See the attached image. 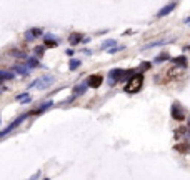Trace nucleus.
<instances>
[{
	"instance_id": "nucleus-1",
	"label": "nucleus",
	"mask_w": 190,
	"mask_h": 180,
	"mask_svg": "<svg viewBox=\"0 0 190 180\" xmlns=\"http://www.w3.org/2000/svg\"><path fill=\"white\" fill-rule=\"evenodd\" d=\"M142 83H144V75H142V73H135V75L129 80V83L125 85V92L127 94H137V92L142 88Z\"/></svg>"
},
{
	"instance_id": "nucleus-2",
	"label": "nucleus",
	"mask_w": 190,
	"mask_h": 180,
	"mask_svg": "<svg viewBox=\"0 0 190 180\" xmlns=\"http://www.w3.org/2000/svg\"><path fill=\"white\" fill-rule=\"evenodd\" d=\"M54 82H55V79H54V77L47 75V77H42V79H39V80H35V82H32V83H30V87H29V88H32V87H37V88H47V87H48V85H52Z\"/></svg>"
},
{
	"instance_id": "nucleus-3",
	"label": "nucleus",
	"mask_w": 190,
	"mask_h": 180,
	"mask_svg": "<svg viewBox=\"0 0 190 180\" xmlns=\"http://www.w3.org/2000/svg\"><path fill=\"white\" fill-rule=\"evenodd\" d=\"M170 112H172V119H175V120H183L185 119V110L182 108V105H180L179 102H173Z\"/></svg>"
},
{
	"instance_id": "nucleus-4",
	"label": "nucleus",
	"mask_w": 190,
	"mask_h": 180,
	"mask_svg": "<svg viewBox=\"0 0 190 180\" xmlns=\"http://www.w3.org/2000/svg\"><path fill=\"white\" fill-rule=\"evenodd\" d=\"M27 117H30V112H29V113H23V115H20V117H18L17 120H14V122H12V123H10V125H8V127H5V130H2V133H0V135H2V137H5V135H7L8 132H12V130H14V129H17V127L20 125V123L23 122V120H25Z\"/></svg>"
},
{
	"instance_id": "nucleus-5",
	"label": "nucleus",
	"mask_w": 190,
	"mask_h": 180,
	"mask_svg": "<svg viewBox=\"0 0 190 180\" xmlns=\"http://www.w3.org/2000/svg\"><path fill=\"white\" fill-rule=\"evenodd\" d=\"M43 35V29H40V27H32V29H29L25 32V40L27 42H30V40H35L37 37Z\"/></svg>"
},
{
	"instance_id": "nucleus-6",
	"label": "nucleus",
	"mask_w": 190,
	"mask_h": 180,
	"mask_svg": "<svg viewBox=\"0 0 190 180\" xmlns=\"http://www.w3.org/2000/svg\"><path fill=\"white\" fill-rule=\"evenodd\" d=\"M122 75H123V70L112 69L110 72H108V85H115L118 79H122Z\"/></svg>"
},
{
	"instance_id": "nucleus-7",
	"label": "nucleus",
	"mask_w": 190,
	"mask_h": 180,
	"mask_svg": "<svg viewBox=\"0 0 190 180\" xmlns=\"http://www.w3.org/2000/svg\"><path fill=\"white\" fill-rule=\"evenodd\" d=\"M87 82H89V87H92V88H98V87L102 85V82H104V77L98 75V73H95V75H90Z\"/></svg>"
},
{
	"instance_id": "nucleus-8",
	"label": "nucleus",
	"mask_w": 190,
	"mask_h": 180,
	"mask_svg": "<svg viewBox=\"0 0 190 180\" xmlns=\"http://www.w3.org/2000/svg\"><path fill=\"white\" fill-rule=\"evenodd\" d=\"M175 39H160V40H155V42H150V43H147L144 47V50H147V48H152V47H160V45H167V43H170V42H173Z\"/></svg>"
},
{
	"instance_id": "nucleus-9",
	"label": "nucleus",
	"mask_w": 190,
	"mask_h": 180,
	"mask_svg": "<svg viewBox=\"0 0 190 180\" xmlns=\"http://www.w3.org/2000/svg\"><path fill=\"white\" fill-rule=\"evenodd\" d=\"M175 7H177V4H175V2H172V4H169V5H165V7H162L160 10L157 12V17H165V15H169V14H170V12H172Z\"/></svg>"
},
{
	"instance_id": "nucleus-10",
	"label": "nucleus",
	"mask_w": 190,
	"mask_h": 180,
	"mask_svg": "<svg viewBox=\"0 0 190 180\" xmlns=\"http://www.w3.org/2000/svg\"><path fill=\"white\" fill-rule=\"evenodd\" d=\"M87 87H89V82H82L80 85H77L75 88H73V97H77V95H83L85 94Z\"/></svg>"
},
{
	"instance_id": "nucleus-11",
	"label": "nucleus",
	"mask_w": 190,
	"mask_h": 180,
	"mask_svg": "<svg viewBox=\"0 0 190 180\" xmlns=\"http://www.w3.org/2000/svg\"><path fill=\"white\" fill-rule=\"evenodd\" d=\"M14 72H18V73H22V75H29V73H30V69L27 67L25 64H23V65L17 64V65H14Z\"/></svg>"
},
{
	"instance_id": "nucleus-12",
	"label": "nucleus",
	"mask_w": 190,
	"mask_h": 180,
	"mask_svg": "<svg viewBox=\"0 0 190 180\" xmlns=\"http://www.w3.org/2000/svg\"><path fill=\"white\" fill-rule=\"evenodd\" d=\"M15 77V73L14 72H8V70H0V80L4 82V80H10V79H14Z\"/></svg>"
},
{
	"instance_id": "nucleus-13",
	"label": "nucleus",
	"mask_w": 190,
	"mask_h": 180,
	"mask_svg": "<svg viewBox=\"0 0 190 180\" xmlns=\"http://www.w3.org/2000/svg\"><path fill=\"white\" fill-rule=\"evenodd\" d=\"M43 40H45V47H55L57 45V40L54 39V35H45Z\"/></svg>"
},
{
	"instance_id": "nucleus-14",
	"label": "nucleus",
	"mask_w": 190,
	"mask_h": 180,
	"mask_svg": "<svg viewBox=\"0 0 190 180\" xmlns=\"http://www.w3.org/2000/svg\"><path fill=\"white\" fill-rule=\"evenodd\" d=\"M80 40H82V35H80V33H72L70 39H68V42L72 43V45H77V43H80Z\"/></svg>"
},
{
	"instance_id": "nucleus-15",
	"label": "nucleus",
	"mask_w": 190,
	"mask_h": 180,
	"mask_svg": "<svg viewBox=\"0 0 190 180\" xmlns=\"http://www.w3.org/2000/svg\"><path fill=\"white\" fill-rule=\"evenodd\" d=\"M25 65L29 69H37V67H39V60H37V58H27Z\"/></svg>"
},
{
	"instance_id": "nucleus-16",
	"label": "nucleus",
	"mask_w": 190,
	"mask_h": 180,
	"mask_svg": "<svg viewBox=\"0 0 190 180\" xmlns=\"http://www.w3.org/2000/svg\"><path fill=\"white\" fill-rule=\"evenodd\" d=\"M80 64H82L80 60H77V58H72V60H70V65H68V67H70V70H77V69L80 67Z\"/></svg>"
},
{
	"instance_id": "nucleus-17",
	"label": "nucleus",
	"mask_w": 190,
	"mask_h": 180,
	"mask_svg": "<svg viewBox=\"0 0 190 180\" xmlns=\"http://www.w3.org/2000/svg\"><path fill=\"white\" fill-rule=\"evenodd\" d=\"M115 45V40H105L104 43H102V50H107V48H110V47H114Z\"/></svg>"
},
{
	"instance_id": "nucleus-18",
	"label": "nucleus",
	"mask_w": 190,
	"mask_h": 180,
	"mask_svg": "<svg viewBox=\"0 0 190 180\" xmlns=\"http://www.w3.org/2000/svg\"><path fill=\"white\" fill-rule=\"evenodd\" d=\"M173 64L182 65V67H187V58L185 57H177V58H173Z\"/></svg>"
},
{
	"instance_id": "nucleus-19",
	"label": "nucleus",
	"mask_w": 190,
	"mask_h": 180,
	"mask_svg": "<svg viewBox=\"0 0 190 180\" xmlns=\"http://www.w3.org/2000/svg\"><path fill=\"white\" fill-rule=\"evenodd\" d=\"M14 57H18V58H23V57H27V52H18V50H12L10 52Z\"/></svg>"
},
{
	"instance_id": "nucleus-20",
	"label": "nucleus",
	"mask_w": 190,
	"mask_h": 180,
	"mask_svg": "<svg viewBox=\"0 0 190 180\" xmlns=\"http://www.w3.org/2000/svg\"><path fill=\"white\" fill-rule=\"evenodd\" d=\"M169 58V54L165 52V54H162V55H158V57H155V62H164V60H167Z\"/></svg>"
},
{
	"instance_id": "nucleus-21",
	"label": "nucleus",
	"mask_w": 190,
	"mask_h": 180,
	"mask_svg": "<svg viewBox=\"0 0 190 180\" xmlns=\"http://www.w3.org/2000/svg\"><path fill=\"white\" fill-rule=\"evenodd\" d=\"M43 50H45V47H37V48H35V55L42 57V55H43Z\"/></svg>"
},
{
	"instance_id": "nucleus-22",
	"label": "nucleus",
	"mask_w": 190,
	"mask_h": 180,
	"mask_svg": "<svg viewBox=\"0 0 190 180\" xmlns=\"http://www.w3.org/2000/svg\"><path fill=\"white\" fill-rule=\"evenodd\" d=\"M118 50H123V47H114V48L108 50V54H115V52H118Z\"/></svg>"
},
{
	"instance_id": "nucleus-23",
	"label": "nucleus",
	"mask_w": 190,
	"mask_h": 180,
	"mask_svg": "<svg viewBox=\"0 0 190 180\" xmlns=\"http://www.w3.org/2000/svg\"><path fill=\"white\" fill-rule=\"evenodd\" d=\"M30 100H32V98H30V97H29V95H27V97H25V98H22V104H29V102H30Z\"/></svg>"
},
{
	"instance_id": "nucleus-24",
	"label": "nucleus",
	"mask_w": 190,
	"mask_h": 180,
	"mask_svg": "<svg viewBox=\"0 0 190 180\" xmlns=\"http://www.w3.org/2000/svg\"><path fill=\"white\" fill-rule=\"evenodd\" d=\"M39 175H40V170L35 173V175H32V177H30V180H37V178H39Z\"/></svg>"
},
{
	"instance_id": "nucleus-25",
	"label": "nucleus",
	"mask_w": 190,
	"mask_h": 180,
	"mask_svg": "<svg viewBox=\"0 0 190 180\" xmlns=\"http://www.w3.org/2000/svg\"><path fill=\"white\" fill-rule=\"evenodd\" d=\"M185 23H187V25H190V17H187V18H185Z\"/></svg>"
},
{
	"instance_id": "nucleus-26",
	"label": "nucleus",
	"mask_w": 190,
	"mask_h": 180,
	"mask_svg": "<svg viewBox=\"0 0 190 180\" xmlns=\"http://www.w3.org/2000/svg\"><path fill=\"white\" fill-rule=\"evenodd\" d=\"M45 180H48V178H45Z\"/></svg>"
}]
</instances>
